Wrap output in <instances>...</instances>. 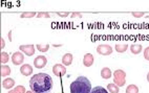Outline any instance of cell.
Segmentation results:
<instances>
[{
  "label": "cell",
  "instance_id": "7402d4cb",
  "mask_svg": "<svg viewBox=\"0 0 149 93\" xmlns=\"http://www.w3.org/2000/svg\"><path fill=\"white\" fill-rule=\"evenodd\" d=\"M91 93H107V90L105 88L101 87V86H98V87H95L93 90L91 91Z\"/></svg>",
  "mask_w": 149,
  "mask_h": 93
},
{
  "label": "cell",
  "instance_id": "8fae6325",
  "mask_svg": "<svg viewBox=\"0 0 149 93\" xmlns=\"http://www.w3.org/2000/svg\"><path fill=\"white\" fill-rule=\"evenodd\" d=\"M72 60H74V58H72V53H65V54L62 56V64H63L64 66H69V65H72Z\"/></svg>",
  "mask_w": 149,
  "mask_h": 93
},
{
  "label": "cell",
  "instance_id": "4fadbf2b",
  "mask_svg": "<svg viewBox=\"0 0 149 93\" xmlns=\"http://www.w3.org/2000/svg\"><path fill=\"white\" fill-rule=\"evenodd\" d=\"M0 70H1V76H8L11 74V67H8V65H1Z\"/></svg>",
  "mask_w": 149,
  "mask_h": 93
},
{
  "label": "cell",
  "instance_id": "2e32d148",
  "mask_svg": "<svg viewBox=\"0 0 149 93\" xmlns=\"http://www.w3.org/2000/svg\"><path fill=\"white\" fill-rule=\"evenodd\" d=\"M107 90L110 93H119L120 89H119V86H117L115 83H113V84H108V85H107Z\"/></svg>",
  "mask_w": 149,
  "mask_h": 93
},
{
  "label": "cell",
  "instance_id": "d6986e66",
  "mask_svg": "<svg viewBox=\"0 0 149 93\" xmlns=\"http://www.w3.org/2000/svg\"><path fill=\"white\" fill-rule=\"evenodd\" d=\"M0 61H1V63H2V64H6V63H8V62L10 61L8 53L6 52V51H1V53H0Z\"/></svg>",
  "mask_w": 149,
  "mask_h": 93
},
{
  "label": "cell",
  "instance_id": "5bb4252c",
  "mask_svg": "<svg viewBox=\"0 0 149 93\" xmlns=\"http://www.w3.org/2000/svg\"><path fill=\"white\" fill-rule=\"evenodd\" d=\"M130 50L133 54H139V53L143 50V47H142L141 44H132L130 46Z\"/></svg>",
  "mask_w": 149,
  "mask_h": 93
},
{
  "label": "cell",
  "instance_id": "5b68a950",
  "mask_svg": "<svg viewBox=\"0 0 149 93\" xmlns=\"http://www.w3.org/2000/svg\"><path fill=\"white\" fill-rule=\"evenodd\" d=\"M53 72H54V74L57 75V76L62 77L66 73V68L62 64H56L53 67Z\"/></svg>",
  "mask_w": 149,
  "mask_h": 93
},
{
  "label": "cell",
  "instance_id": "e0dca14e",
  "mask_svg": "<svg viewBox=\"0 0 149 93\" xmlns=\"http://www.w3.org/2000/svg\"><path fill=\"white\" fill-rule=\"evenodd\" d=\"M8 93H26V91H25L24 86L19 85L17 87H15V89H12V90L8 91Z\"/></svg>",
  "mask_w": 149,
  "mask_h": 93
},
{
  "label": "cell",
  "instance_id": "4dcf8cb0",
  "mask_svg": "<svg viewBox=\"0 0 149 93\" xmlns=\"http://www.w3.org/2000/svg\"><path fill=\"white\" fill-rule=\"evenodd\" d=\"M54 46H55V47H60L61 45H60V44H59V45H57V44H54Z\"/></svg>",
  "mask_w": 149,
  "mask_h": 93
},
{
  "label": "cell",
  "instance_id": "9c48e42d",
  "mask_svg": "<svg viewBox=\"0 0 149 93\" xmlns=\"http://www.w3.org/2000/svg\"><path fill=\"white\" fill-rule=\"evenodd\" d=\"M20 72H21L24 76H29V75L33 73V68H32V66H31V65L23 64L21 66V68H20Z\"/></svg>",
  "mask_w": 149,
  "mask_h": 93
},
{
  "label": "cell",
  "instance_id": "52a82bcc",
  "mask_svg": "<svg viewBox=\"0 0 149 93\" xmlns=\"http://www.w3.org/2000/svg\"><path fill=\"white\" fill-rule=\"evenodd\" d=\"M24 61V56L23 53L20 52V51H17V52L13 53L12 56V62H13L14 65H21Z\"/></svg>",
  "mask_w": 149,
  "mask_h": 93
},
{
  "label": "cell",
  "instance_id": "ba28073f",
  "mask_svg": "<svg viewBox=\"0 0 149 93\" xmlns=\"http://www.w3.org/2000/svg\"><path fill=\"white\" fill-rule=\"evenodd\" d=\"M19 48L21 51H23L24 54H26L29 56H32L35 54V46L33 44H31V45H21Z\"/></svg>",
  "mask_w": 149,
  "mask_h": 93
},
{
  "label": "cell",
  "instance_id": "7c38bea8",
  "mask_svg": "<svg viewBox=\"0 0 149 93\" xmlns=\"http://www.w3.org/2000/svg\"><path fill=\"white\" fill-rule=\"evenodd\" d=\"M14 86H15V81L13 79H10V77H8L6 80H4L2 82V87L4 89H11Z\"/></svg>",
  "mask_w": 149,
  "mask_h": 93
},
{
  "label": "cell",
  "instance_id": "7a4b0ae2",
  "mask_svg": "<svg viewBox=\"0 0 149 93\" xmlns=\"http://www.w3.org/2000/svg\"><path fill=\"white\" fill-rule=\"evenodd\" d=\"M91 84L87 77L79 76L70 85V93H91Z\"/></svg>",
  "mask_w": 149,
  "mask_h": 93
},
{
  "label": "cell",
  "instance_id": "4316f807",
  "mask_svg": "<svg viewBox=\"0 0 149 93\" xmlns=\"http://www.w3.org/2000/svg\"><path fill=\"white\" fill-rule=\"evenodd\" d=\"M72 18L79 19V18H82V15H81L80 13H72Z\"/></svg>",
  "mask_w": 149,
  "mask_h": 93
},
{
  "label": "cell",
  "instance_id": "484cf974",
  "mask_svg": "<svg viewBox=\"0 0 149 93\" xmlns=\"http://www.w3.org/2000/svg\"><path fill=\"white\" fill-rule=\"evenodd\" d=\"M132 16L134 17V18H141V17L144 16V13H132Z\"/></svg>",
  "mask_w": 149,
  "mask_h": 93
},
{
  "label": "cell",
  "instance_id": "f546056e",
  "mask_svg": "<svg viewBox=\"0 0 149 93\" xmlns=\"http://www.w3.org/2000/svg\"><path fill=\"white\" fill-rule=\"evenodd\" d=\"M12 30H10V32H8V40L10 41H12Z\"/></svg>",
  "mask_w": 149,
  "mask_h": 93
},
{
  "label": "cell",
  "instance_id": "9a60e30c",
  "mask_svg": "<svg viewBox=\"0 0 149 93\" xmlns=\"http://www.w3.org/2000/svg\"><path fill=\"white\" fill-rule=\"evenodd\" d=\"M101 76L103 77L104 80H108L109 77L111 76V70L107 68V67H104L103 69L101 70Z\"/></svg>",
  "mask_w": 149,
  "mask_h": 93
},
{
  "label": "cell",
  "instance_id": "d6a6232c",
  "mask_svg": "<svg viewBox=\"0 0 149 93\" xmlns=\"http://www.w3.org/2000/svg\"><path fill=\"white\" fill-rule=\"evenodd\" d=\"M147 81L149 82V72H148V74H147Z\"/></svg>",
  "mask_w": 149,
  "mask_h": 93
},
{
  "label": "cell",
  "instance_id": "44dd1931",
  "mask_svg": "<svg viewBox=\"0 0 149 93\" xmlns=\"http://www.w3.org/2000/svg\"><path fill=\"white\" fill-rule=\"evenodd\" d=\"M37 49L39 51H42V52H46L48 50V48H49V44H37L36 45Z\"/></svg>",
  "mask_w": 149,
  "mask_h": 93
},
{
  "label": "cell",
  "instance_id": "ffe728a7",
  "mask_svg": "<svg viewBox=\"0 0 149 93\" xmlns=\"http://www.w3.org/2000/svg\"><path fill=\"white\" fill-rule=\"evenodd\" d=\"M126 93H139V88L136 85L131 84L126 88Z\"/></svg>",
  "mask_w": 149,
  "mask_h": 93
},
{
  "label": "cell",
  "instance_id": "f1b7e54d",
  "mask_svg": "<svg viewBox=\"0 0 149 93\" xmlns=\"http://www.w3.org/2000/svg\"><path fill=\"white\" fill-rule=\"evenodd\" d=\"M0 41H1V48L3 49V48H4V46H6V41H4V39H3V38H1V40H0Z\"/></svg>",
  "mask_w": 149,
  "mask_h": 93
},
{
  "label": "cell",
  "instance_id": "6da1fadb",
  "mask_svg": "<svg viewBox=\"0 0 149 93\" xmlns=\"http://www.w3.org/2000/svg\"><path fill=\"white\" fill-rule=\"evenodd\" d=\"M29 87L35 93H45L53 88V80L47 73H37L29 81Z\"/></svg>",
  "mask_w": 149,
  "mask_h": 93
},
{
  "label": "cell",
  "instance_id": "ac0fdd59",
  "mask_svg": "<svg viewBox=\"0 0 149 93\" xmlns=\"http://www.w3.org/2000/svg\"><path fill=\"white\" fill-rule=\"evenodd\" d=\"M127 48H128V44H126V43H124V44H117L116 45V50L120 53L125 52L127 50Z\"/></svg>",
  "mask_w": 149,
  "mask_h": 93
},
{
  "label": "cell",
  "instance_id": "277c9868",
  "mask_svg": "<svg viewBox=\"0 0 149 93\" xmlns=\"http://www.w3.org/2000/svg\"><path fill=\"white\" fill-rule=\"evenodd\" d=\"M97 52L101 56H109L112 53V47L107 44H101L97 47Z\"/></svg>",
  "mask_w": 149,
  "mask_h": 93
},
{
  "label": "cell",
  "instance_id": "603a6c76",
  "mask_svg": "<svg viewBox=\"0 0 149 93\" xmlns=\"http://www.w3.org/2000/svg\"><path fill=\"white\" fill-rule=\"evenodd\" d=\"M36 16V13L35 12H29V13H22L21 14V18H33V17Z\"/></svg>",
  "mask_w": 149,
  "mask_h": 93
},
{
  "label": "cell",
  "instance_id": "30bf717a",
  "mask_svg": "<svg viewBox=\"0 0 149 93\" xmlns=\"http://www.w3.org/2000/svg\"><path fill=\"white\" fill-rule=\"evenodd\" d=\"M93 56L91 53H86L84 58H83V65L85 67H91L93 64Z\"/></svg>",
  "mask_w": 149,
  "mask_h": 93
},
{
  "label": "cell",
  "instance_id": "d4e9b609",
  "mask_svg": "<svg viewBox=\"0 0 149 93\" xmlns=\"http://www.w3.org/2000/svg\"><path fill=\"white\" fill-rule=\"evenodd\" d=\"M144 58L146 59L147 61H149V46L145 48V50H144Z\"/></svg>",
  "mask_w": 149,
  "mask_h": 93
},
{
  "label": "cell",
  "instance_id": "83f0119b",
  "mask_svg": "<svg viewBox=\"0 0 149 93\" xmlns=\"http://www.w3.org/2000/svg\"><path fill=\"white\" fill-rule=\"evenodd\" d=\"M57 15H58V16H60V17H63V18H65V17L68 16L69 13H67V12H65V13H60V12H59V13H57Z\"/></svg>",
  "mask_w": 149,
  "mask_h": 93
},
{
  "label": "cell",
  "instance_id": "8992f818",
  "mask_svg": "<svg viewBox=\"0 0 149 93\" xmlns=\"http://www.w3.org/2000/svg\"><path fill=\"white\" fill-rule=\"evenodd\" d=\"M46 63H47V60L44 56H38L37 58L34 60V66L38 69H41L45 66Z\"/></svg>",
  "mask_w": 149,
  "mask_h": 93
},
{
  "label": "cell",
  "instance_id": "1f68e13d",
  "mask_svg": "<svg viewBox=\"0 0 149 93\" xmlns=\"http://www.w3.org/2000/svg\"><path fill=\"white\" fill-rule=\"evenodd\" d=\"M26 93H35V92H34V91L31 90V91H26Z\"/></svg>",
  "mask_w": 149,
  "mask_h": 93
},
{
  "label": "cell",
  "instance_id": "cb8c5ba5",
  "mask_svg": "<svg viewBox=\"0 0 149 93\" xmlns=\"http://www.w3.org/2000/svg\"><path fill=\"white\" fill-rule=\"evenodd\" d=\"M49 17H51V15L48 13H44V12L38 14V18H49Z\"/></svg>",
  "mask_w": 149,
  "mask_h": 93
},
{
  "label": "cell",
  "instance_id": "3957f363",
  "mask_svg": "<svg viewBox=\"0 0 149 93\" xmlns=\"http://www.w3.org/2000/svg\"><path fill=\"white\" fill-rule=\"evenodd\" d=\"M113 83L116 85L121 87L124 86L126 83V73L125 71H123L122 69H118L113 73Z\"/></svg>",
  "mask_w": 149,
  "mask_h": 93
}]
</instances>
